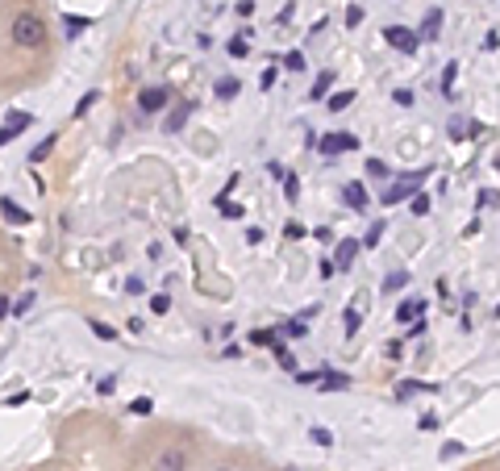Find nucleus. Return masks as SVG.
Here are the masks:
<instances>
[{
    "instance_id": "58836bf2",
    "label": "nucleus",
    "mask_w": 500,
    "mask_h": 471,
    "mask_svg": "<svg viewBox=\"0 0 500 471\" xmlns=\"http://www.w3.org/2000/svg\"><path fill=\"white\" fill-rule=\"evenodd\" d=\"M497 200H500L497 188H484V192H480V209H488V205H497Z\"/></svg>"
},
{
    "instance_id": "09e8293b",
    "label": "nucleus",
    "mask_w": 500,
    "mask_h": 471,
    "mask_svg": "<svg viewBox=\"0 0 500 471\" xmlns=\"http://www.w3.org/2000/svg\"><path fill=\"white\" fill-rule=\"evenodd\" d=\"M221 471H225V468H221Z\"/></svg>"
},
{
    "instance_id": "6ab92c4d",
    "label": "nucleus",
    "mask_w": 500,
    "mask_h": 471,
    "mask_svg": "<svg viewBox=\"0 0 500 471\" xmlns=\"http://www.w3.org/2000/svg\"><path fill=\"white\" fill-rule=\"evenodd\" d=\"M225 50H229V58H246V54H250V42H246V38H229Z\"/></svg>"
},
{
    "instance_id": "ddd939ff",
    "label": "nucleus",
    "mask_w": 500,
    "mask_h": 471,
    "mask_svg": "<svg viewBox=\"0 0 500 471\" xmlns=\"http://www.w3.org/2000/svg\"><path fill=\"white\" fill-rule=\"evenodd\" d=\"M421 309H426V301H401L396 317H401V321H413V317H421Z\"/></svg>"
},
{
    "instance_id": "b1692460",
    "label": "nucleus",
    "mask_w": 500,
    "mask_h": 471,
    "mask_svg": "<svg viewBox=\"0 0 500 471\" xmlns=\"http://www.w3.org/2000/svg\"><path fill=\"white\" fill-rule=\"evenodd\" d=\"M88 326H92V334H96L100 342H113V338H117V330H113V326H104V321H88Z\"/></svg>"
},
{
    "instance_id": "423d86ee",
    "label": "nucleus",
    "mask_w": 500,
    "mask_h": 471,
    "mask_svg": "<svg viewBox=\"0 0 500 471\" xmlns=\"http://www.w3.org/2000/svg\"><path fill=\"white\" fill-rule=\"evenodd\" d=\"M355 255H359V242H355V238H342V242H338V250H334L338 271H342V267H350V263H355Z\"/></svg>"
},
{
    "instance_id": "79ce46f5",
    "label": "nucleus",
    "mask_w": 500,
    "mask_h": 471,
    "mask_svg": "<svg viewBox=\"0 0 500 471\" xmlns=\"http://www.w3.org/2000/svg\"><path fill=\"white\" fill-rule=\"evenodd\" d=\"M217 205H221L225 217H242V205H229V200H217Z\"/></svg>"
},
{
    "instance_id": "c03bdc74",
    "label": "nucleus",
    "mask_w": 500,
    "mask_h": 471,
    "mask_svg": "<svg viewBox=\"0 0 500 471\" xmlns=\"http://www.w3.org/2000/svg\"><path fill=\"white\" fill-rule=\"evenodd\" d=\"M29 305H33V292H25V296H21V301H17V305H13V313H25V309H29Z\"/></svg>"
},
{
    "instance_id": "cd10ccee",
    "label": "nucleus",
    "mask_w": 500,
    "mask_h": 471,
    "mask_svg": "<svg viewBox=\"0 0 500 471\" xmlns=\"http://www.w3.org/2000/svg\"><path fill=\"white\" fill-rule=\"evenodd\" d=\"M430 384H417V380H405V384H396V397H413V392H426Z\"/></svg>"
},
{
    "instance_id": "7ed1b4c3",
    "label": "nucleus",
    "mask_w": 500,
    "mask_h": 471,
    "mask_svg": "<svg viewBox=\"0 0 500 471\" xmlns=\"http://www.w3.org/2000/svg\"><path fill=\"white\" fill-rule=\"evenodd\" d=\"M355 146H359V138L346 134V129H334V134H325V138L317 142V150H321L325 159H334V154H342V150H355Z\"/></svg>"
},
{
    "instance_id": "f704fd0d",
    "label": "nucleus",
    "mask_w": 500,
    "mask_h": 471,
    "mask_svg": "<svg viewBox=\"0 0 500 471\" xmlns=\"http://www.w3.org/2000/svg\"><path fill=\"white\" fill-rule=\"evenodd\" d=\"M392 100H396L401 109H409V104H413V92H409V88H396V92H392Z\"/></svg>"
},
{
    "instance_id": "1a4fd4ad",
    "label": "nucleus",
    "mask_w": 500,
    "mask_h": 471,
    "mask_svg": "<svg viewBox=\"0 0 500 471\" xmlns=\"http://www.w3.org/2000/svg\"><path fill=\"white\" fill-rule=\"evenodd\" d=\"M213 92H217V100H234V96H238V92H242V83H238V79H234V75H221V79H217V88H213Z\"/></svg>"
},
{
    "instance_id": "9b49d317",
    "label": "nucleus",
    "mask_w": 500,
    "mask_h": 471,
    "mask_svg": "<svg viewBox=\"0 0 500 471\" xmlns=\"http://www.w3.org/2000/svg\"><path fill=\"white\" fill-rule=\"evenodd\" d=\"M409 192H413V184H409V179H401V184H392V188H388L380 200H384V205H396V200H405Z\"/></svg>"
},
{
    "instance_id": "dca6fc26",
    "label": "nucleus",
    "mask_w": 500,
    "mask_h": 471,
    "mask_svg": "<svg viewBox=\"0 0 500 471\" xmlns=\"http://www.w3.org/2000/svg\"><path fill=\"white\" fill-rule=\"evenodd\" d=\"M50 150H54V134H50V138H42V142H38V146L29 150V163H42V159L50 154Z\"/></svg>"
},
{
    "instance_id": "4c0bfd02",
    "label": "nucleus",
    "mask_w": 500,
    "mask_h": 471,
    "mask_svg": "<svg viewBox=\"0 0 500 471\" xmlns=\"http://www.w3.org/2000/svg\"><path fill=\"white\" fill-rule=\"evenodd\" d=\"M150 309H154V313H167V309H171V296H163V292L150 296Z\"/></svg>"
},
{
    "instance_id": "aec40b11",
    "label": "nucleus",
    "mask_w": 500,
    "mask_h": 471,
    "mask_svg": "<svg viewBox=\"0 0 500 471\" xmlns=\"http://www.w3.org/2000/svg\"><path fill=\"white\" fill-rule=\"evenodd\" d=\"M350 100H355V92H334V96H330L325 104H330V113H342V109H346Z\"/></svg>"
},
{
    "instance_id": "f03ea898",
    "label": "nucleus",
    "mask_w": 500,
    "mask_h": 471,
    "mask_svg": "<svg viewBox=\"0 0 500 471\" xmlns=\"http://www.w3.org/2000/svg\"><path fill=\"white\" fill-rule=\"evenodd\" d=\"M384 42H388L392 50H401V54H417L421 33H413V29H405V25H388V29H384Z\"/></svg>"
},
{
    "instance_id": "bb28decb",
    "label": "nucleus",
    "mask_w": 500,
    "mask_h": 471,
    "mask_svg": "<svg viewBox=\"0 0 500 471\" xmlns=\"http://www.w3.org/2000/svg\"><path fill=\"white\" fill-rule=\"evenodd\" d=\"M275 342V330H255L250 334V346H271Z\"/></svg>"
},
{
    "instance_id": "f3484780",
    "label": "nucleus",
    "mask_w": 500,
    "mask_h": 471,
    "mask_svg": "<svg viewBox=\"0 0 500 471\" xmlns=\"http://www.w3.org/2000/svg\"><path fill=\"white\" fill-rule=\"evenodd\" d=\"M409 209H413V217H426V213H430V196H426V192H413V196H409Z\"/></svg>"
},
{
    "instance_id": "a211bd4d",
    "label": "nucleus",
    "mask_w": 500,
    "mask_h": 471,
    "mask_svg": "<svg viewBox=\"0 0 500 471\" xmlns=\"http://www.w3.org/2000/svg\"><path fill=\"white\" fill-rule=\"evenodd\" d=\"M305 334H309L305 317H292V321H284V338H305Z\"/></svg>"
},
{
    "instance_id": "72a5a7b5",
    "label": "nucleus",
    "mask_w": 500,
    "mask_h": 471,
    "mask_svg": "<svg viewBox=\"0 0 500 471\" xmlns=\"http://www.w3.org/2000/svg\"><path fill=\"white\" fill-rule=\"evenodd\" d=\"M96 100H100V92H88V96H83V100L75 104V117H83V113H88V109H92Z\"/></svg>"
},
{
    "instance_id": "2f4dec72",
    "label": "nucleus",
    "mask_w": 500,
    "mask_h": 471,
    "mask_svg": "<svg viewBox=\"0 0 500 471\" xmlns=\"http://www.w3.org/2000/svg\"><path fill=\"white\" fill-rule=\"evenodd\" d=\"M150 409H154V401H150V397H138V401L129 405V413H138V417H146Z\"/></svg>"
},
{
    "instance_id": "ea45409f",
    "label": "nucleus",
    "mask_w": 500,
    "mask_h": 471,
    "mask_svg": "<svg viewBox=\"0 0 500 471\" xmlns=\"http://www.w3.org/2000/svg\"><path fill=\"white\" fill-rule=\"evenodd\" d=\"M359 21H363V8H359V4H350V8H346V25H359Z\"/></svg>"
},
{
    "instance_id": "e433bc0d",
    "label": "nucleus",
    "mask_w": 500,
    "mask_h": 471,
    "mask_svg": "<svg viewBox=\"0 0 500 471\" xmlns=\"http://www.w3.org/2000/svg\"><path fill=\"white\" fill-rule=\"evenodd\" d=\"M380 238H384V221H380V225H371V230H367V238H363V246H376V242H380Z\"/></svg>"
},
{
    "instance_id": "4468645a",
    "label": "nucleus",
    "mask_w": 500,
    "mask_h": 471,
    "mask_svg": "<svg viewBox=\"0 0 500 471\" xmlns=\"http://www.w3.org/2000/svg\"><path fill=\"white\" fill-rule=\"evenodd\" d=\"M271 351H275V363H280V367H284V372H292V367H296V359H292V351H288V346H284V342H280V338H275V342H271Z\"/></svg>"
},
{
    "instance_id": "6e6552de",
    "label": "nucleus",
    "mask_w": 500,
    "mask_h": 471,
    "mask_svg": "<svg viewBox=\"0 0 500 471\" xmlns=\"http://www.w3.org/2000/svg\"><path fill=\"white\" fill-rule=\"evenodd\" d=\"M342 196H346V205H350V209H359V213L371 205V200H367V188H363L359 179H355V184H346V192H342Z\"/></svg>"
},
{
    "instance_id": "a18cd8bd",
    "label": "nucleus",
    "mask_w": 500,
    "mask_h": 471,
    "mask_svg": "<svg viewBox=\"0 0 500 471\" xmlns=\"http://www.w3.org/2000/svg\"><path fill=\"white\" fill-rule=\"evenodd\" d=\"M246 242H250V246H255V242H263V230H259V225H250V230H246Z\"/></svg>"
},
{
    "instance_id": "f257e3e1",
    "label": "nucleus",
    "mask_w": 500,
    "mask_h": 471,
    "mask_svg": "<svg viewBox=\"0 0 500 471\" xmlns=\"http://www.w3.org/2000/svg\"><path fill=\"white\" fill-rule=\"evenodd\" d=\"M13 42L17 46H42L46 42V21L38 13H17L13 17Z\"/></svg>"
},
{
    "instance_id": "0eeeda50",
    "label": "nucleus",
    "mask_w": 500,
    "mask_h": 471,
    "mask_svg": "<svg viewBox=\"0 0 500 471\" xmlns=\"http://www.w3.org/2000/svg\"><path fill=\"white\" fill-rule=\"evenodd\" d=\"M438 29H442V8H430V13H426V21H421V42H434V38H438Z\"/></svg>"
},
{
    "instance_id": "f8f14e48",
    "label": "nucleus",
    "mask_w": 500,
    "mask_h": 471,
    "mask_svg": "<svg viewBox=\"0 0 500 471\" xmlns=\"http://www.w3.org/2000/svg\"><path fill=\"white\" fill-rule=\"evenodd\" d=\"M188 113H192V104H184V109H175V113L167 117V125H163V129H167V134H179V129H184V121H188Z\"/></svg>"
},
{
    "instance_id": "a878e982",
    "label": "nucleus",
    "mask_w": 500,
    "mask_h": 471,
    "mask_svg": "<svg viewBox=\"0 0 500 471\" xmlns=\"http://www.w3.org/2000/svg\"><path fill=\"white\" fill-rule=\"evenodd\" d=\"M305 234H309V230H305L300 221H288V225H284V238H288V242H300Z\"/></svg>"
},
{
    "instance_id": "c85d7f7f",
    "label": "nucleus",
    "mask_w": 500,
    "mask_h": 471,
    "mask_svg": "<svg viewBox=\"0 0 500 471\" xmlns=\"http://www.w3.org/2000/svg\"><path fill=\"white\" fill-rule=\"evenodd\" d=\"M455 79H459V67L451 63V67L442 71V92H446V96H451V88H455Z\"/></svg>"
},
{
    "instance_id": "4be33fe9",
    "label": "nucleus",
    "mask_w": 500,
    "mask_h": 471,
    "mask_svg": "<svg viewBox=\"0 0 500 471\" xmlns=\"http://www.w3.org/2000/svg\"><path fill=\"white\" fill-rule=\"evenodd\" d=\"M363 167H367V175H371V179H388V167H384V159H367Z\"/></svg>"
},
{
    "instance_id": "7c9ffc66",
    "label": "nucleus",
    "mask_w": 500,
    "mask_h": 471,
    "mask_svg": "<svg viewBox=\"0 0 500 471\" xmlns=\"http://www.w3.org/2000/svg\"><path fill=\"white\" fill-rule=\"evenodd\" d=\"M342 321H346V334H355V330L363 326V313H359V309H346V317H342Z\"/></svg>"
},
{
    "instance_id": "c756f323",
    "label": "nucleus",
    "mask_w": 500,
    "mask_h": 471,
    "mask_svg": "<svg viewBox=\"0 0 500 471\" xmlns=\"http://www.w3.org/2000/svg\"><path fill=\"white\" fill-rule=\"evenodd\" d=\"M8 125H13V129H29L33 117H29V113H8Z\"/></svg>"
},
{
    "instance_id": "2eb2a0df",
    "label": "nucleus",
    "mask_w": 500,
    "mask_h": 471,
    "mask_svg": "<svg viewBox=\"0 0 500 471\" xmlns=\"http://www.w3.org/2000/svg\"><path fill=\"white\" fill-rule=\"evenodd\" d=\"M317 384H321V388H350V376H342V372H321Z\"/></svg>"
},
{
    "instance_id": "9d476101",
    "label": "nucleus",
    "mask_w": 500,
    "mask_h": 471,
    "mask_svg": "<svg viewBox=\"0 0 500 471\" xmlns=\"http://www.w3.org/2000/svg\"><path fill=\"white\" fill-rule=\"evenodd\" d=\"M0 213H4V221H13V225H29V213L17 209L13 200H0Z\"/></svg>"
},
{
    "instance_id": "39448f33",
    "label": "nucleus",
    "mask_w": 500,
    "mask_h": 471,
    "mask_svg": "<svg viewBox=\"0 0 500 471\" xmlns=\"http://www.w3.org/2000/svg\"><path fill=\"white\" fill-rule=\"evenodd\" d=\"M150 471H188V455L184 451H159L154 455V463H150Z\"/></svg>"
},
{
    "instance_id": "a19ab883",
    "label": "nucleus",
    "mask_w": 500,
    "mask_h": 471,
    "mask_svg": "<svg viewBox=\"0 0 500 471\" xmlns=\"http://www.w3.org/2000/svg\"><path fill=\"white\" fill-rule=\"evenodd\" d=\"M88 25H92L88 17H67V29H75V33H79V29H88Z\"/></svg>"
},
{
    "instance_id": "412c9836",
    "label": "nucleus",
    "mask_w": 500,
    "mask_h": 471,
    "mask_svg": "<svg viewBox=\"0 0 500 471\" xmlns=\"http://www.w3.org/2000/svg\"><path fill=\"white\" fill-rule=\"evenodd\" d=\"M330 83H334V75L325 71V75H321V79L313 83V92H309V96H313V100H325V92H330Z\"/></svg>"
},
{
    "instance_id": "5701e85b",
    "label": "nucleus",
    "mask_w": 500,
    "mask_h": 471,
    "mask_svg": "<svg viewBox=\"0 0 500 471\" xmlns=\"http://www.w3.org/2000/svg\"><path fill=\"white\" fill-rule=\"evenodd\" d=\"M409 284V271H392L388 280H384V292H396V288H405Z\"/></svg>"
},
{
    "instance_id": "49530a36",
    "label": "nucleus",
    "mask_w": 500,
    "mask_h": 471,
    "mask_svg": "<svg viewBox=\"0 0 500 471\" xmlns=\"http://www.w3.org/2000/svg\"><path fill=\"white\" fill-rule=\"evenodd\" d=\"M238 13H242V17H250V13H255V0H238Z\"/></svg>"
},
{
    "instance_id": "20e7f679",
    "label": "nucleus",
    "mask_w": 500,
    "mask_h": 471,
    "mask_svg": "<svg viewBox=\"0 0 500 471\" xmlns=\"http://www.w3.org/2000/svg\"><path fill=\"white\" fill-rule=\"evenodd\" d=\"M167 100H171L167 88H142V92H138V109H142V113H163Z\"/></svg>"
},
{
    "instance_id": "de8ad7c7",
    "label": "nucleus",
    "mask_w": 500,
    "mask_h": 471,
    "mask_svg": "<svg viewBox=\"0 0 500 471\" xmlns=\"http://www.w3.org/2000/svg\"><path fill=\"white\" fill-rule=\"evenodd\" d=\"M8 313H13V305H8V296H0V321H4Z\"/></svg>"
},
{
    "instance_id": "c9c22d12",
    "label": "nucleus",
    "mask_w": 500,
    "mask_h": 471,
    "mask_svg": "<svg viewBox=\"0 0 500 471\" xmlns=\"http://www.w3.org/2000/svg\"><path fill=\"white\" fill-rule=\"evenodd\" d=\"M284 192H288V200H296V192H300V179H296V175H284Z\"/></svg>"
},
{
    "instance_id": "473e14b6",
    "label": "nucleus",
    "mask_w": 500,
    "mask_h": 471,
    "mask_svg": "<svg viewBox=\"0 0 500 471\" xmlns=\"http://www.w3.org/2000/svg\"><path fill=\"white\" fill-rule=\"evenodd\" d=\"M309 434H313V442H321V447H334V434H330L325 426H313Z\"/></svg>"
},
{
    "instance_id": "393cba45",
    "label": "nucleus",
    "mask_w": 500,
    "mask_h": 471,
    "mask_svg": "<svg viewBox=\"0 0 500 471\" xmlns=\"http://www.w3.org/2000/svg\"><path fill=\"white\" fill-rule=\"evenodd\" d=\"M284 67H288V71H305V54H300V50H288V54H284Z\"/></svg>"
},
{
    "instance_id": "37998d69",
    "label": "nucleus",
    "mask_w": 500,
    "mask_h": 471,
    "mask_svg": "<svg viewBox=\"0 0 500 471\" xmlns=\"http://www.w3.org/2000/svg\"><path fill=\"white\" fill-rule=\"evenodd\" d=\"M13 138H17V129H13V125H8V121H4V125H0V146H8V142H13Z\"/></svg>"
}]
</instances>
